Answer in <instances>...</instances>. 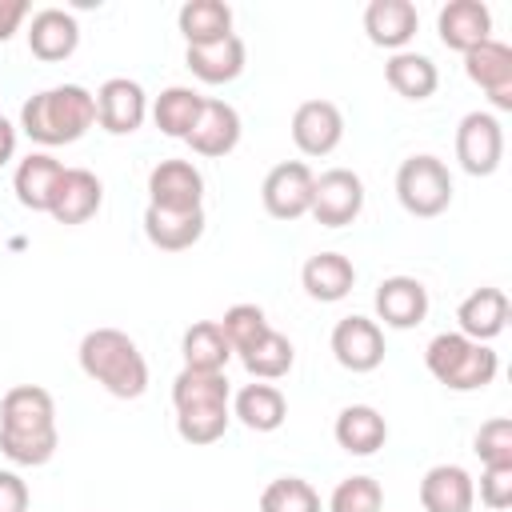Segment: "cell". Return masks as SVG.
Wrapping results in <instances>:
<instances>
[{"label": "cell", "instance_id": "obj_1", "mask_svg": "<svg viewBox=\"0 0 512 512\" xmlns=\"http://www.w3.org/2000/svg\"><path fill=\"white\" fill-rule=\"evenodd\" d=\"M56 400L40 384H16L0 400V452L12 464L40 468L56 456Z\"/></svg>", "mask_w": 512, "mask_h": 512}, {"label": "cell", "instance_id": "obj_2", "mask_svg": "<svg viewBox=\"0 0 512 512\" xmlns=\"http://www.w3.org/2000/svg\"><path fill=\"white\" fill-rule=\"evenodd\" d=\"M80 372L116 400H136L148 388V360L140 344L120 328H92L76 348Z\"/></svg>", "mask_w": 512, "mask_h": 512}, {"label": "cell", "instance_id": "obj_3", "mask_svg": "<svg viewBox=\"0 0 512 512\" xmlns=\"http://www.w3.org/2000/svg\"><path fill=\"white\" fill-rule=\"evenodd\" d=\"M96 124V96L84 84H56L24 100L20 108V128L28 140L44 148L76 144L88 128Z\"/></svg>", "mask_w": 512, "mask_h": 512}, {"label": "cell", "instance_id": "obj_4", "mask_svg": "<svg viewBox=\"0 0 512 512\" xmlns=\"http://www.w3.org/2000/svg\"><path fill=\"white\" fill-rule=\"evenodd\" d=\"M424 368L448 392H480V388H488L496 380L500 356L480 340H468L460 332H440L424 348Z\"/></svg>", "mask_w": 512, "mask_h": 512}, {"label": "cell", "instance_id": "obj_5", "mask_svg": "<svg viewBox=\"0 0 512 512\" xmlns=\"http://www.w3.org/2000/svg\"><path fill=\"white\" fill-rule=\"evenodd\" d=\"M396 200L408 216L432 220L452 204V176L440 156L416 152L396 168Z\"/></svg>", "mask_w": 512, "mask_h": 512}, {"label": "cell", "instance_id": "obj_6", "mask_svg": "<svg viewBox=\"0 0 512 512\" xmlns=\"http://www.w3.org/2000/svg\"><path fill=\"white\" fill-rule=\"evenodd\" d=\"M456 160L468 176H492L504 160V124L496 112H468L456 124Z\"/></svg>", "mask_w": 512, "mask_h": 512}, {"label": "cell", "instance_id": "obj_7", "mask_svg": "<svg viewBox=\"0 0 512 512\" xmlns=\"http://www.w3.org/2000/svg\"><path fill=\"white\" fill-rule=\"evenodd\" d=\"M364 212V180L352 168H328L312 184L308 216L324 228H344Z\"/></svg>", "mask_w": 512, "mask_h": 512}, {"label": "cell", "instance_id": "obj_8", "mask_svg": "<svg viewBox=\"0 0 512 512\" xmlns=\"http://www.w3.org/2000/svg\"><path fill=\"white\" fill-rule=\"evenodd\" d=\"M312 168L304 160H280L276 168H268L264 184H260V200L264 212L272 220H300L312 208Z\"/></svg>", "mask_w": 512, "mask_h": 512}, {"label": "cell", "instance_id": "obj_9", "mask_svg": "<svg viewBox=\"0 0 512 512\" xmlns=\"http://www.w3.org/2000/svg\"><path fill=\"white\" fill-rule=\"evenodd\" d=\"M148 208H164V212L204 208V172L192 160H160L148 172Z\"/></svg>", "mask_w": 512, "mask_h": 512}, {"label": "cell", "instance_id": "obj_10", "mask_svg": "<svg viewBox=\"0 0 512 512\" xmlns=\"http://www.w3.org/2000/svg\"><path fill=\"white\" fill-rule=\"evenodd\" d=\"M468 80L492 100L496 112H512V48L500 40H484L472 52H464Z\"/></svg>", "mask_w": 512, "mask_h": 512}, {"label": "cell", "instance_id": "obj_11", "mask_svg": "<svg viewBox=\"0 0 512 512\" xmlns=\"http://www.w3.org/2000/svg\"><path fill=\"white\" fill-rule=\"evenodd\" d=\"M92 96H96V124H100L104 132H112V136L136 132V128L144 124V116H148V96H144V88H140L136 80H128V76L104 80Z\"/></svg>", "mask_w": 512, "mask_h": 512}, {"label": "cell", "instance_id": "obj_12", "mask_svg": "<svg viewBox=\"0 0 512 512\" xmlns=\"http://www.w3.org/2000/svg\"><path fill=\"white\" fill-rule=\"evenodd\" d=\"M240 112L228 104V100H216V96H204V108L192 124V132L184 136V144L204 156V160H216V156H228L236 144H240Z\"/></svg>", "mask_w": 512, "mask_h": 512}, {"label": "cell", "instance_id": "obj_13", "mask_svg": "<svg viewBox=\"0 0 512 512\" xmlns=\"http://www.w3.org/2000/svg\"><path fill=\"white\" fill-rule=\"evenodd\" d=\"M332 356L348 372H372L384 364V332L368 316H344L332 328Z\"/></svg>", "mask_w": 512, "mask_h": 512}, {"label": "cell", "instance_id": "obj_14", "mask_svg": "<svg viewBox=\"0 0 512 512\" xmlns=\"http://www.w3.org/2000/svg\"><path fill=\"white\" fill-rule=\"evenodd\" d=\"M344 140V112L332 100H304L292 112V144L304 156H328Z\"/></svg>", "mask_w": 512, "mask_h": 512}, {"label": "cell", "instance_id": "obj_15", "mask_svg": "<svg viewBox=\"0 0 512 512\" xmlns=\"http://www.w3.org/2000/svg\"><path fill=\"white\" fill-rule=\"evenodd\" d=\"M376 320H384V328H416L428 316V288L416 276H384L376 284Z\"/></svg>", "mask_w": 512, "mask_h": 512}, {"label": "cell", "instance_id": "obj_16", "mask_svg": "<svg viewBox=\"0 0 512 512\" xmlns=\"http://www.w3.org/2000/svg\"><path fill=\"white\" fill-rule=\"evenodd\" d=\"M104 204V184L96 172L88 168H64L60 184H56V196L48 204V216L56 224H84L100 212Z\"/></svg>", "mask_w": 512, "mask_h": 512}, {"label": "cell", "instance_id": "obj_17", "mask_svg": "<svg viewBox=\"0 0 512 512\" xmlns=\"http://www.w3.org/2000/svg\"><path fill=\"white\" fill-rule=\"evenodd\" d=\"M436 32H440L444 48L472 52L476 44L492 40V12L484 0H448L436 16Z\"/></svg>", "mask_w": 512, "mask_h": 512}, {"label": "cell", "instance_id": "obj_18", "mask_svg": "<svg viewBox=\"0 0 512 512\" xmlns=\"http://www.w3.org/2000/svg\"><path fill=\"white\" fill-rule=\"evenodd\" d=\"M80 44V24L72 12L64 8H40L32 12L28 20V48L36 60L44 64H56V60H68Z\"/></svg>", "mask_w": 512, "mask_h": 512}, {"label": "cell", "instance_id": "obj_19", "mask_svg": "<svg viewBox=\"0 0 512 512\" xmlns=\"http://www.w3.org/2000/svg\"><path fill=\"white\" fill-rule=\"evenodd\" d=\"M420 504L424 512H472L476 480L460 464H432L420 480Z\"/></svg>", "mask_w": 512, "mask_h": 512}, {"label": "cell", "instance_id": "obj_20", "mask_svg": "<svg viewBox=\"0 0 512 512\" xmlns=\"http://www.w3.org/2000/svg\"><path fill=\"white\" fill-rule=\"evenodd\" d=\"M416 28H420V16H416L412 0H372L364 8V32L376 48L404 52L408 40L416 36Z\"/></svg>", "mask_w": 512, "mask_h": 512}, {"label": "cell", "instance_id": "obj_21", "mask_svg": "<svg viewBox=\"0 0 512 512\" xmlns=\"http://www.w3.org/2000/svg\"><path fill=\"white\" fill-rule=\"evenodd\" d=\"M244 60H248V52H244V40L236 32L224 40H212V44H188L184 48L188 72L204 84H232L244 72Z\"/></svg>", "mask_w": 512, "mask_h": 512}, {"label": "cell", "instance_id": "obj_22", "mask_svg": "<svg viewBox=\"0 0 512 512\" xmlns=\"http://www.w3.org/2000/svg\"><path fill=\"white\" fill-rule=\"evenodd\" d=\"M60 176H64V164H60L52 152H28V156L16 164V176H12L16 200H20L28 212H48Z\"/></svg>", "mask_w": 512, "mask_h": 512}, {"label": "cell", "instance_id": "obj_23", "mask_svg": "<svg viewBox=\"0 0 512 512\" xmlns=\"http://www.w3.org/2000/svg\"><path fill=\"white\" fill-rule=\"evenodd\" d=\"M456 324H460V336H468V340H480V344L496 340L508 324V296L500 288L468 292L456 308Z\"/></svg>", "mask_w": 512, "mask_h": 512}, {"label": "cell", "instance_id": "obj_24", "mask_svg": "<svg viewBox=\"0 0 512 512\" xmlns=\"http://www.w3.org/2000/svg\"><path fill=\"white\" fill-rule=\"evenodd\" d=\"M300 284H304V292H308L312 300H320V304H336V300H344V296L352 292V284H356V268H352V260L340 256V252H316V256L304 260V268H300Z\"/></svg>", "mask_w": 512, "mask_h": 512}, {"label": "cell", "instance_id": "obj_25", "mask_svg": "<svg viewBox=\"0 0 512 512\" xmlns=\"http://www.w3.org/2000/svg\"><path fill=\"white\" fill-rule=\"evenodd\" d=\"M232 416L252 432H276L288 420V400L276 384L252 380L232 396Z\"/></svg>", "mask_w": 512, "mask_h": 512}, {"label": "cell", "instance_id": "obj_26", "mask_svg": "<svg viewBox=\"0 0 512 512\" xmlns=\"http://www.w3.org/2000/svg\"><path fill=\"white\" fill-rule=\"evenodd\" d=\"M332 436L348 456H372V452L384 448L388 424L372 404H348V408H340V416L332 424Z\"/></svg>", "mask_w": 512, "mask_h": 512}, {"label": "cell", "instance_id": "obj_27", "mask_svg": "<svg viewBox=\"0 0 512 512\" xmlns=\"http://www.w3.org/2000/svg\"><path fill=\"white\" fill-rule=\"evenodd\" d=\"M144 236L160 252H184L204 236V208H192V212L144 208Z\"/></svg>", "mask_w": 512, "mask_h": 512}, {"label": "cell", "instance_id": "obj_28", "mask_svg": "<svg viewBox=\"0 0 512 512\" xmlns=\"http://www.w3.org/2000/svg\"><path fill=\"white\" fill-rule=\"evenodd\" d=\"M384 76H388L392 92L404 96V100H428L436 92V84H440L436 64L424 52H412V48L392 52L388 64H384Z\"/></svg>", "mask_w": 512, "mask_h": 512}, {"label": "cell", "instance_id": "obj_29", "mask_svg": "<svg viewBox=\"0 0 512 512\" xmlns=\"http://www.w3.org/2000/svg\"><path fill=\"white\" fill-rule=\"evenodd\" d=\"M176 28L188 44H212L232 36V8L224 0H188L176 12Z\"/></svg>", "mask_w": 512, "mask_h": 512}, {"label": "cell", "instance_id": "obj_30", "mask_svg": "<svg viewBox=\"0 0 512 512\" xmlns=\"http://www.w3.org/2000/svg\"><path fill=\"white\" fill-rule=\"evenodd\" d=\"M200 108H204V96H200L196 88H188V84H172V88H164V92L152 100V120H156V128H160L164 136L184 140V136L192 132Z\"/></svg>", "mask_w": 512, "mask_h": 512}, {"label": "cell", "instance_id": "obj_31", "mask_svg": "<svg viewBox=\"0 0 512 512\" xmlns=\"http://www.w3.org/2000/svg\"><path fill=\"white\" fill-rule=\"evenodd\" d=\"M180 356H184V368H196V372H224L228 360H232V348L220 332L216 320H196L184 340H180Z\"/></svg>", "mask_w": 512, "mask_h": 512}, {"label": "cell", "instance_id": "obj_32", "mask_svg": "<svg viewBox=\"0 0 512 512\" xmlns=\"http://www.w3.org/2000/svg\"><path fill=\"white\" fill-rule=\"evenodd\" d=\"M240 364H244V372H248L252 380H280V376L292 372L296 348H292V340H288L284 332L268 328L248 352H240Z\"/></svg>", "mask_w": 512, "mask_h": 512}, {"label": "cell", "instance_id": "obj_33", "mask_svg": "<svg viewBox=\"0 0 512 512\" xmlns=\"http://www.w3.org/2000/svg\"><path fill=\"white\" fill-rule=\"evenodd\" d=\"M232 388L224 372H196V368H180L172 380V404L180 408H196V404H228Z\"/></svg>", "mask_w": 512, "mask_h": 512}, {"label": "cell", "instance_id": "obj_34", "mask_svg": "<svg viewBox=\"0 0 512 512\" xmlns=\"http://www.w3.org/2000/svg\"><path fill=\"white\" fill-rule=\"evenodd\" d=\"M232 408L228 404H196L176 412V432L184 444H216L228 432Z\"/></svg>", "mask_w": 512, "mask_h": 512}, {"label": "cell", "instance_id": "obj_35", "mask_svg": "<svg viewBox=\"0 0 512 512\" xmlns=\"http://www.w3.org/2000/svg\"><path fill=\"white\" fill-rule=\"evenodd\" d=\"M260 512H320V492L300 476H276L260 492Z\"/></svg>", "mask_w": 512, "mask_h": 512}, {"label": "cell", "instance_id": "obj_36", "mask_svg": "<svg viewBox=\"0 0 512 512\" xmlns=\"http://www.w3.org/2000/svg\"><path fill=\"white\" fill-rule=\"evenodd\" d=\"M216 324H220V332H224V340H228V348H232L236 356L248 352V348L272 328L260 304H232V308L224 312V320H216Z\"/></svg>", "mask_w": 512, "mask_h": 512}, {"label": "cell", "instance_id": "obj_37", "mask_svg": "<svg viewBox=\"0 0 512 512\" xmlns=\"http://www.w3.org/2000/svg\"><path fill=\"white\" fill-rule=\"evenodd\" d=\"M328 512H384V488L372 476H344L332 496Z\"/></svg>", "mask_w": 512, "mask_h": 512}, {"label": "cell", "instance_id": "obj_38", "mask_svg": "<svg viewBox=\"0 0 512 512\" xmlns=\"http://www.w3.org/2000/svg\"><path fill=\"white\" fill-rule=\"evenodd\" d=\"M476 456L484 460V468L492 464H512V420L508 416H492L480 424L476 440H472Z\"/></svg>", "mask_w": 512, "mask_h": 512}, {"label": "cell", "instance_id": "obj_39", "mask_svg": "<svg viewBox=\"0 0 512 512\" xmlns=\"http://www.w3.org/2000/svg\"><path fill=\"white\" fill-rule=\"evenodd\" d=\"M480 504L504 512L512 504V464H492L480 472Z\"/></svg>", "mask_w": 512, "mask_h": 512}, {"label": "cell", "instance_id": "obj_40", "mask_svg": "<svg viewBox=\"0 0 512 512\" xmlns=\"http://www.w3.org/2000/svg\"><path fill=\"white\" fill-rule=\"evenodd\" d=\"M0 512H28V484L16 472H0Z\"/></svg>", "mask_w": 512, "mask_h": 512}, {"label": "cell", "instance_id": "obj_41", "mask_svg": "<svg viewBox=\"0 0 512 512\" xmlns=\"http://www.w3.org/2000/svg\"><path fill=\"white\" fill-rule=\"evenodd\" d=\"M28 20V4L24 0H0V44L12 40V32Z\"/></svg>", "mask_w": 512, "mask_h": 512}, {"label": "cell", "instance_id": "obj_42", "mask_svg": "<svg viewBox=\"0 0 512 512\" xmlns=\"http://www.w3.org/2000/svg\"><path fill=\"white\" fill-rule=\"evenodd\" d=\"M12 156H16V124L0 116V168H4Z\"/></svg>", "mask_w": 512, "mask_h": 512}]
</instances>
